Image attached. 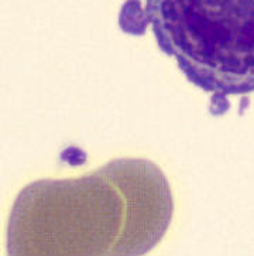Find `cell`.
I'll use <instances>...</instances> for the list:
<instances>
[{"label":"cell","instance_id":"cell-1","mask_svg":"<svg viewBox=\"0 0 254 256\" xmlns=\"http://www.w3.org/2000/svg\"><path fill=\"white\" fill-rule=\"evenodd\" d=\"M160 48L218 95L254 92V0H146Z\"/></svg>","mask_w":254,"mask_h":256}]
</instances>
